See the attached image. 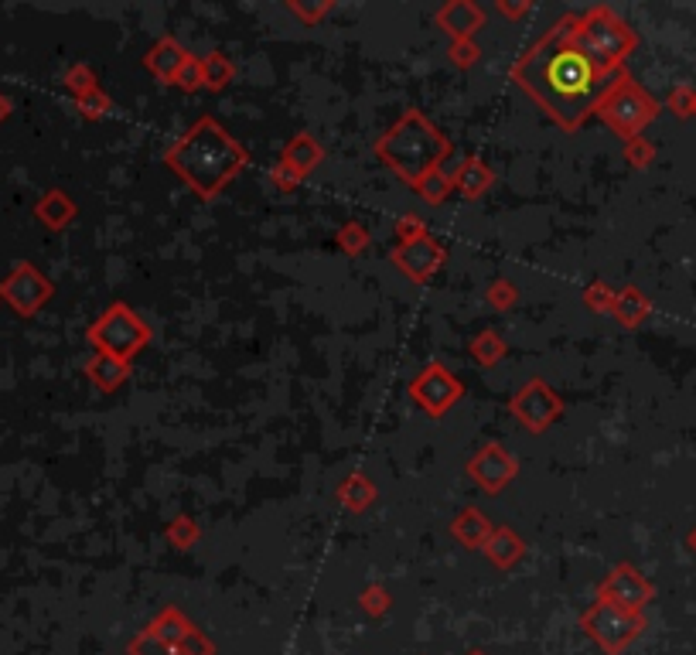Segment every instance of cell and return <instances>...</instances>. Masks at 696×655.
Returning a JSON list of instances; mask_svg holds the SVG:
<instances>
[{
  "mask_svg": "<svg viewBox=\"0 0 696 655\" xmlns=\"http://www.w3.org/2000/svg\"><path fill=\"white\" fill-rule=\"evenodd\" d=\"M574 28H577V14H563V18L512 65V82H516L522 93L533 99L557 127L567 130V134H577L587 123V116H594V106H598V99L604 96V89H608L611 79L621 72V69L618 72L601 69L598 62H591V58L580 52Z\"/></svg>",
  "mask_w": 696,
  "mask_h": 655,
  "instance_id": "6da1fadb",
  "label": "cell"
},
{
  "mask_svg": "<svg viewBox=\"0 0 696 655\" xmlns=\"http://www.w3.org/2000/svg\"><path fill=\"white\" fill-rule=\"evenodd\" d=\"M164 164L202 202H212L246 171L250 151L215 116H198L192 127L164 151Z\"/></svg>",
  "mask_w": 696,
  "mask_h": 655,
  "instance_id": "7a4b0ae2",
  "label": "cell"
},
{
  "mask_svg": "<svg viewBox=\"0 0 696 655\" xmlns=\"http://www.w3.org/2000/svg\"><path fill=\"white\" fill-rule=\"evenodd\" d=\"M376 157L406 188H417L430 171L444 168L451 154V137L427 120L420 110H403L400 120L376 140Z\"/></svg>",
  "mask_w": 696,
  "mask_h": 655,
  "instance_id": "3957f363",
  "label": "cell"
},
{
  "mask_svg": "<svg viewBox=\"0 0 696 655\" xmlns=\"http://www.w3.org/2000/svg\"><path fill=\"white\" fill-rule=\"evenodd\" d=\"M574 38L591 62H598L601 69L618 72L625 69V58L638 48V35L621 14L611 11L608 4H598L591 11L577 14Z\"/></svg>",
  "mask_w": 696,
  "mask_h": 655,
  "instance_id": "277c9868",
  "label": "cell"
},
{
  "mask_svg": "<svg viewBox=\"0 0 696 655\" xmlns=\"http://www.w3.org/2000/svg\"><path fill=\"white\" fill-rule=\"evenodd\" d=\"M594 116H598L611 134L632 140V137H642V130L659 116V103L638 86L632 72L621 69L618 76L611 79V86L604 89V96L598 99Z\"/></svg>",
  "mask_w": 696,
  "mask_h": 655,
  "instance_id": "5b68a950",
  "label": "cell"
},
{
  "mask_svg": "<svg viewBox=\"0 0 696 655\" xmlns=\"http://www.w3.org/2000/svg\"><path fill=\"white\" fill-rule=\"evenodd\" d=\"M154 338V328L123 301H113L93 325L86 328V342L103 355H116L123 362H134L140 348H147Z\"/></svg>",
  "mask_w": 696,
  "mask_h": 655,
  "instance_id": "8992f818",
  "label": "cell"
},
{
  "mask_svg": "<svg viewBox=\"0 0 696 655\" xmlns=\"http://www.w3.org/2000/svg\"><path fill=\"white\" fill-rule=\"evenodd\" d=\"M642 625L645 621L638 611H625V608L608 604V601H594L591 608L584 611V618H580V628H584V632L611 655H618L621 649H625V645L642 632Z\"/></svg>",
  "mask_w": 696,
  "mask_h": 655,
  "instance_id": "52a82bcc",
  "label": "cell"
},
{
  "mask_svg": "<svg viewBox=\"0 0 696 655\" xmlns=\"http://www.w3.org/2000/svg\"><path fill=\"white\" fill-rule=\"evenodd\" d=\"M52 297H55V284L28 260L14 263L11 273L0 280V301L14 314H21V318H35Z\"/></svg>",
  "mask_w": 696,
  "mask_h": 655,
  "instance_id": "ba28073f",
  "label": "cell"
},
{
  "mask_svg": "<svg viewBox=\"0 0 696 655\" xmlns=\"http://www.w3.org/2000/svg\"><path fill=\"white\" fill-rule=\"evenodd\" d=\"M509 413L529 434H546L563 417V400L546 379H526L509 400Z\"/></svg>",
  "mask_w": 696,
  "mask_h": 655,
  "instance_id": "9c48e42d",
  "label": "cell"
},
{
  "mask_svg": "<svg viewBox=\"0 0 696 655\" xmlns=\"http://www.w3.org/2000/svg\"><path fill=\"white\" fill-rule=\"evenodd\" d=\"M461 396H464V383L444 366V362H430V366L420 369L410 383V400L417 403L430 420L447 417V413L458 406Z\"/></svg>",
  "mask_w": 696,
  "mask_h": 655,
  "instance_id": "30bf717a",
  "label": "cell"
},
{
  "mask_svg": "<svg viewBox=\"0 0 696 655\" xmlns=\"http://www.w3.org/2000/svg\"><path fill=\"white\" fill-rule=\"evenodd\" d=\"M389 263H393V267L400 270L410 284L424 287V284L434 280V273L447 263V246L437 236H430V232H427L424 239H413V243L393 246Z\"/></svg>",
  "mask_w": 696,
  "mask_h": 655,
  "instance_id": "8fae6325",
  "label": "cell"
},
{
  "mask_svg": "<svg viewBox=\"0 0 696 655\" xmlns=\"http://www.w3.org/2000/svg\"><path fill=\"white\" fill-rule=\"evenodd\" d=\"M516 475H519V458L512 451H505L499 441L485 444L482 451H475L468 461V478L482 488L485 495H502L505 488L516 482Z\"/></svg>",
  "mask_w": 696,
  "mask_h": 655,
  "instance_id": "7c38bea8",
  "label": "cell"
},
{
  "mask_svg": "<svg viewBox=\"0 0 696 655\" xmlns=\"http://www.w3.org/2000/svg\"><path fill=\"white\" fill-rule=\"evenodd\" d=\"M598 601L618 604L625 611H642L652 601V584L642 577V570L632 563H618L598 587Z\"/></svg>",
  "mask_w": 696,
  "mask_h": 655,
  "instance_id": "4fadbf2b",
  "label": "cell"
},
{
  "mask_svg": "<svg viewBox=\"0 0 696 655\" xmlns=\"http://www.w3.org/2000/svg\"><path fill=\"white\" fill-rule=\"evenodd\" d=\"M434 24L451 41H475L478 31L488 24V14L475 0H447L444 7H437Z\"/></svg>",
  "mask_w": 696,
  "mask_h": 655,
  "instance_id": "5bb4252c",
  "label": "cell"
},
{
  "mask_svg": "<svg viewBox=\"0 0 696 655\" xmlns=\"http://www.w3.org/2000/svg\"><path fill=\"white\" fill-rule=\"evenodd\" d=\"M188 55H192V52H185V48L178 45V38L164 35V38H157L151 48H147L144 69L151 72V76H154L157 82H164V86H174L178 72L185 69Z\"/></svg>",
  "mask_w": 696,
  "mask_h": 655,
  "instance_id": "9a60e30c",
  "label": "cell"
},
{
  "mask_svg": "<svg viewBox=\"0 0 696 655\" xmlns=\"http://www.w3.org/2000/svg\"><path fill=\"white\" fill-rule=\"evenodd\" d=\"M492 185H495L492 164H485L478 154L464 157L461 168L454 171V192H458L464 202H478V198H485L488 192H492Z\"/></svg>",
  "mask_w": 696,
  "mask_h": 655,
  "instance_id": "2e32d148",
  "label": "cell"
},
{
  "mask_svg": "<svg viewBox=\"0 0 696 655\" xmlns=\"http://www.w3.org/2000/svg\"><path fill=\"white\" fill-rule=\"evenodd\" d=\"M35 219L48 232H62L79 219V205L72 202V195L62 192V188H48V192L35 202Z\"/></svg>",
  "mask_w": 696,
  "mask_h": 655,
  "instance_id": "e0dca14e",
  "label": "cell"
},
{
  "mask_svg": "<svg viewBox=\"0 0 696 655\" xmlns=\"http://www.w3.org/2000/svg\"><path fill=\"white\" fill-rule=\"evenodd\" d=\"M130 372H134V362H123L116 355H103V352L89 355L86 362V379L106 396L116 393L123 383H130Z\"/></svg>",
  "mask_w": 696,
  "mask_h": 655,
  "instance_id": "ac0fdd59",
  "label": "cell"
},
{
  "mask_svg": "<svg viewBox=\"0 0 696 655\" xmlns=\"http://www.w3.org/2000/svg\"><path fill=\"white\" fill-rule=\"evenodd\" d=\"M492 529H495L492 519H488L482 509H475V505H464L458 516L451 519V536L458 540V546H464V550H485Z\"/></svg>",
  "mask_w": 696,
  "mask_h": 655,
  "instance_id": "d6986e66",
  "label": "cell"
},
{
  "mask_svg": "<svg viewBox=\"0 0 696 655\" xmlns=\"http://www.w3.org/2000/svg\"><path fill=\"white\" fill-rule=\"evenodd\" d=\"M280 161L290 164V168L301 171L304 178H308L314 168L325 164V147H321V140L308 134V130H297V134L284 144V151H280Z\"/></svg>",
  "mask_w": 696,
  "mask_h": 655,
  "instance_id": "ffe728a7",
  "label": "cell"
},
{
  "mask_svg": "<svg viewBox=\"0 0 696 655\" xmlns=\"http://www.w3.org/2000/svg\"><path fill=\"white\" fill-rule=\"evenodd\" d=\"M482 553L499 570H509V567H516L522 557H526V540H522V536L512 526H495Z\"/></svg>",
  "mask_w": 696,
  "mask_h": 655,
  "instance_id": "44dd1931",
  "label": "cell"
},
{
  "mask_svg": "<svg viewBox=\"0 0 696 655\" xmlns=\"http://www.w3.org/2000/svg\"><path fill=\"white\" fill-rule=\"evenodd\" d=\"M379 499V488L369 482L366 471H352L348 478H342L338 485V502L345 505L348 512H369Z\"/></svg>",
  "mask_w": 696,
  "mask_h": 655,
  "instance_id": "7402d4cb",
  "label": "cell"
},
{
  "mask_svg": "<svg viewBox=\"0 0 696 655\" xmlns=\"http://www.w3.org/2000/svg\"><path fill=\"white\" fill-rule=\"evenodd\" d=\"M468 355L482 369H495L505 359V355H509V342H505V335H499L495 328H485V331H478V335L468 342Z\"/></svg>",
  "mask_w": 696,
  "mask_h": 655,
  "instance_id": "603a6c76",
  "label": "cell"
},
{
  "mask_svg": "<svg viewBox=\"0 0 696 655\" xmlns=\"http://www.w3.org/2000/svg\"><path fill=\"white\" fill-rule=\"evenodd\" d=\"M649 311H652V301L649 297L642 294L638 287H625L618 294V301H615V318H618V325L621 328H628V331H635L638 325H642L645 318H649Z\"/></svg>",
  "mask_w": 696,
  "mask_h": 655,
  "instance_id": "cb8c5ba5",
  "label": "cell"
},
{
  "mask_svg": "<svg viewBox=\"0 0 696 655\" xmlns=\"http://www.w3.org/2000/svg\"><path fill=\"white\" fill-rule=\"evenodd\" d=\"M202 76L209 93H226L229 82L236 79V65H232V58L226 52H209L202 55Z\"/></svg>",
  "mask_w": 696,
  "mask_h": 655,
  "instance_id": "d4e9b609",
  "label": "cell"
},
{
  "mask_svg": "<svg viewBox=\"0 0 696 655\" xmlns=\"http://www.w3.org/2000/svg\"><path fill=\"white\" fill-rule=\"evenodd\" d=\"M151 632L161 638L168 649H174V645H181V642H185V635L192 632V621L181 615L178 608H168V611H161V615H157V621L151 625Z\"/></svg>",
  "mask_w": 696,
  "mask_h": 655,
  "instance_id": "484cf974",
  "label": "cell"
},
{
  "mask_svg": "<svg viewBox=\"0 0 696 655\" xmlns=\"http://www.w3.org/2000/svg\"><path fill=\"white\" fill-rule=\"evenodd\" d=\"M417 198L420 202H427V205H444L447 198L454 195V174L451 171H444V168H437V171H430L424 181H420L417 188Z\"/></svg>",
  "mask_w": 696,
  "mask_h": 655,
  "instance_id": "4316f807",
  "label": "cell"
},
{
  "mask_svg": "<svg viewBox=\"0 0 696 655\" xmlns=\"http://www.w3.org/2000/svg\"><path fill=\"white\" fill-rule=\"evenodd\" d=\"M164 540H168L174 550H192V546L202 540V526H198L195 516H174L168 526H164Z\"/></svg>",
  "mask_w": 696,
  "mask_h": 655,
  "instance_id": "83f0119b",
  "label": "cell"
},
{
  "mask_svg": "<svg viewBox=\"0 0 696 655\" xmlns=\"http://www.w3.org/2000/svg\"><path fill=\"white\" fill-rule=\"evenodd\" d=\"M369 243H372V232L366 222H345V226L335 232V246L345 256H362L369 250Z\"/></svg>",
  "mask_w": 696,
  "mask_h": 655,
  "instance_id": "f1b7e54d",
  "label": "cell"
},
{
  "mask_svg": "<svg viewBox=\"0 0 696 655\" xmlns=\"http://www.w3.org/2000/svg\"><path fill=\"white\" fill-rule=\"evenodd\" d=\"M485 301H488V308L492 311H512L519 304V287L512 284L509 277H495V280H488V287H485Z\"/></svg>",
  "mask_w": 696,
  "mask_h": 655,
  "instance_id": "f546056e",
  "label": "cell"
},
{
  "mask_svg": "<svg viewBox=\"0 0 696 655\" xmlns=\"http://www.w3.org/2000/svg\"><path fill=\"white\" fill-rule=\"evenodd\" d=\"M287 11L294 14L297 21L301 24H318V21H325L331 11H335V0H287Z\"/></svg>",
  "mask_w": 696,
  "mask_h": 655,
  "instance_id": "4dcf8cb0",
  "label": "cell"
},
{
  "mask_svg": "<svg viewBox=\"0 0 696 655\" xmlns=\"http://www.w3.org/2000/svg\"><path fill=\"white\" fill-rule=\"evenodd\" d=\"M580 301H584V308L591 314H611L615 311V301H618V290H611L604 280H598V284H591L580 294Z\"/></svg>",
  "mask_w": 696,
  "mask_h": 655,
  "instance_id": "1f68e13d",
  "label": "cell"
},
{
  "mask_svg": "<svg viewBox=\"0 0 696 655\" xmlns=\"http://www.w3.org/2000/svg\"><path fill=\"white\" fill-rule=\"evenodd\" d=\"M76 110H79L82 120H103V116L113 110V99H110V93H106L103 86H96L93 93H86V96L76 99Z\"/></svg>",
  "mask_w": 696,
  "mask_h": 655,
  "instance_id": "d6a6232c",
  "label": "cell"
},
{
  "mask_svg": "<svg viewBox=\"0 0 696 655\" xmlns=\"http://www.w3.org/2000/svg\"><path fill=\"white\" fill-rule=\"evenodd\" d=\"M65 89L72 93V99H79V96H86V93H93V89L99 86V79H96V72L89 69L86 62H79V65H72L69 72H65Z\"/></svg>",
  "mask_w": 696,
  "mask_h": 655,
  "instance_id": "836d02e7",
  "label": "cell"
},
{
  "mask_svg": "<svg viewBox=\"0 0 696 655\" xmlns=\"http://www.w3.org/2000/svg\"><path fill=\"white\" fill-rule=\"evenodd\" d=\"M621 154H625V161L632 164V168H649L652 161H656V147H652V140L645 137H632L625 140V147H621Z\"/></svg>",
  "mask_w": 696,
  "mask_h": 655,
  "instance_id": "e575fe53",
  "label": "cell"
},
{
  "mask_svg": "<svg viewBox=\"0 0 696 655\" xmlns=\"http://www.w3.org/2000/svg\"><path fill=\"white\" fill-rule=\"evenodd\" d=\"M174 86L181 89V93H202L205 89V76H202V58L198 55H188V62H185V69L178 72V79H174Z\"/></svg>",
  "mask_w": 696,
  "mask_h": 655,
  "instance_id": "d590c367",
  "label": "cell"
},
{
  "mask_svg": "<svg viewBox=\"0 0 696 655\" xmlns=\"http://www.w3.org/2000/svg\"><path fill=\"white\" fill-rule=\"evenodd\" d=\"M393 232H396V243H413V239H424L427 236V219H420L417 212H403L400 219L393 222Z\"/></svg>",
  "mask_w": 696,
  "mask_h": 655,
  "instance_id": "8d00e7d4",
  "label": "cell"
},
{
  "mask_svg": "<svg viewBox=\"0 0 696 655\" xmlns=\"http://www.w3.org/2000/svg\"><path fill=\"white\" fill-rule=\"evenodd\" d=\"M693 106H696V89H693V86H676L673 93L666 96V110L676 113L679 120L693 116Z\"/></svg>",
  "mask_w": 696,
  "mask_h": 655,
  "instance_id": "74e56055",
  "label": "cell"
},
{
  "mask_svg": "<svg viewBox=\"0 0 696 655\" xmlns=\"http://www.w3.org/2000/svg\"><path fill=\"white\" fill-rule=\"evenodd\" d=\"M447 58H451V65H458V69H471V65H478V58H482V48H478V41H451Z\"/></svg>",
  "mask_w": 696,
  "mask_h": 655,
  "instance_id": "f35d334b",
  "label": "cell"
},
{
  "mask_svg": "<svg viewBox=\"0 0 696 655\" xmlns=\"http://www.w3.org/2000/svg\"><path fill=\"white\" fill-rule=\"evenodd\" d=\"M270 181L280 188V192H294V188H301L304 174L294 171V168H290V164H284V161H277V164L270 168Z\"/></svg>",
  "mask_w": 696,
  "mask_h": 655,
  "instance_id": "ab89813d",
  "label": "cell"
},
{
  "mask_svg": "<svg viewBox=\"0 0 696 655\" xmlns=\"http://www.w3.org/2000/svg\"><path fill=\"white\" fill-rule=\"evenodd\" d=\"M389 601H393V598H389V591H386V587H379V584L362 591V608H366L369 615H386Z\"/></svg>",
  "mask_w": 696,
  "mask_h": 655,
  "instance_id": "60d3db41",
  "label": "cell"
},
{
  "mask_svg": "<svg viewBox=\"0 0 696 655\" xmlns=\"http://www.w3.org/2000/svg\"><path fill=\"white\" fill-rule=\"evenodd\" d=\"M130 652H134V655H171V649H168V645H164L154 632L137 635L134 645H130Z\"/></svg>",
  "mask_w": 696,
  "mask_h": 655,
  "instance_id": "b9f144b4",
  "label": "cell"
},
{
  "mask_svg": "<svg viewBox=\"0 0 696 655\" xmlns=\"http://www.w3.org/2000/svg\"><path fill=\"white\" fill-rule=\"evenodd\" d=\"M178 649L185 652V655H212V652H215L209 638H205L202 632H195V628H192V632L185 635V642H181Z\"/></svg>",
  "mask_w": 696,
  "mask_h": 655,
  "instance_id": "7bdbcfd3",
  "label": "cell"
},
{
  "mask_svg": "<svg viewBox=\"0 0 696 655\" xmlns=\"http://www.w3.org/2000/svg\"><path fill=\"white\" fill-rule=\"evenodd\" d=\"M529 11H533V4H529V0H499V14H502V18H509V21L526 18Z\"/></svg>",
  "mask_w": 696,
  "mask_h": 655,
  "instance_id": "ee69618b",
  "label": "cell"
},
{
  "mask_svg": "<svg viewBox=\"0 0 696 655\" xmlns=\"http://www.w3.org/2000/svg\"><path fill=\"white\" fill-rule=\"evenodd\" d=\"M11 110H14L11 96H7V93H0V123H4V120H7V116H11Z\"/></svg>",
  "mask_w": 696,
  "mask_h": 655,
  "instance_id": "f6af8a7d",
  "label": "cell"
},
{
  "mask_svg": "<svg viewBox=\"0 0 696 655\" xmlns=\"http://www.w3.org/2000/svg\"><path fill=\"white\" fill-rule=\"evenodd\" d=\"M690 546H693V550H696V529H693V533H690Z\"/></svg>",
  "mask_w": 696,
  "mask_h": 655,
  "instance_id": "bcb514c9",
  "label": "cell"
},
{
  "mask_svg": "<svg viewBox=\"0 0 696 655\" xmlns=\"http://www.w3.org/2000/svg\"><path fill=\"white\" fill-rule=\"evenodd\" d=\"M171 655H185V652H171Z\"/></svg>",
  "mask_w": 696,
  "mask_h": 655,
  "instance_id": "7dc6e473",
  "label": "cell"
},
{
  "mask_svg": "<svg viewBox=\"0 0 696 655\" xmlns=\"http://www.w3.org/2000/svg\"><path fill=\"white\" fill-rule=\"evenodd\" d=\"M471 655H485V652H471Z\"/></svg>",
  "mask_w": 696,
  "mask_h": 655,
  "instance_id": "c3c4849f",
  "label": "cell"
},
{
  "mask_svg": "<svg viewBox=\"0 0 696 655\" xmlns=\"http://www.w3.org/2000/svg\"><path fill=\"white\" fill-rule=\"evenodd\" d=\"M693 116H696V106H693Z\"/></svg>",
  "mask_w": 696,
  "mask_h": 655,
  "instance_id": "681fc988",
  "label": "cell"
}]
</instances>
